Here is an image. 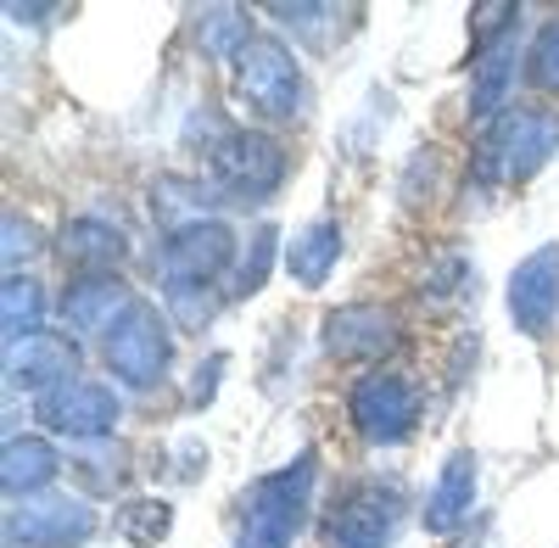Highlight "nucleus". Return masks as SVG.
<instances>
[{
  "label": "nucleus",
  "mask_w": 559,
  "mask_h": 548,
  "mask_svg": "<svg viewBox=\"0 0 559 548\" xmlns=\"http://www.w3.org/2000/svg\"><path fill=\"white\" fill-rule=\"evenodd\" d=\"M73 370H79V347H73V336H62V331H39V336L7 347V386H12V392L45 397L51 386L73 381Z\"/></svg>",
  "instance_id": "obj_13"
},
{
  "label": "nucleus",
  "mask_w": 559,
  "mask_h": 548,
  "mask_svg": "<svg viewBox=\"0 0 559 548\" xmlns=\"http://www.w3.org/2000/svg\"><path fill=\"white\" fill-rule=\"evenodd\" d=\"M57 7H7V17H17V23H45Z\"/></svg>",
  "instance_id": "obj_28"
},
{
  "label": "nucleus",
  "mask_w": 559,
  "mask_h": 548,
  "mask_svg": "<svg viewBox=\"0 0 559 548\" xmlns=\"http://www.w3.org/2000/svg\"><path fill=\"white\" fill-rule=\"evenodd\" d=\"M476 79H471V118H498L503 96H509V79H515V34L476 51Z\"/></svg>",
  "instance_id": "obj_20"
},
{
  "label": "nucleus",
  "mask_w": 559,
  "mask_h": 548,
  "mask_svg": "<svg viewBox=\"0 0 559 548\" xmlns=\"http://www.w3.org/2000/svg\"><path fill=\"white\" fill-rule=\"evenodd\" d=\"M96 510L79 504V498H45V504H17L7 510V548H84L96 537Z\"/></svg>",
  "instance_id": "obj_9"
},
{
  "label": "nucleus",
  "mask_w": 559,
  "mask_h": 548,
  "mask_svg": "<svg viewBox=\"0 0 559 548\" xmlns=\"http://www.w3.org/2000/svg\"><path fill=\"white\" fill-rule=\"evenodd\" d=\"M347 420H353V431H358L364 442L392 448V442H403V437L414 431L419 397H414V386H408L397 370H369V376H358L353 392H347Z\"/></svg>",
  "instance_id": "obj_8"
},
{
  "label": "nucleus",
  "mask_w": 559,
  "mask_h": 548,
  "mask_svg": "<svg viewBox=\"0 0 559 548\" xmlns=\"http://www.w3.org/2000/svg\"><path fill=\"white\" fill-rule=\"evenodd\" d=\"M397 521H403L397 481H353L324 521V548H392Z\"/></svg>",
  "instance_id": "obj_6"
},
{
  "label": "nucleus",
  "mask_w": 559,
  "mask_h": 548,
  "mask_svg": "<svg viewBox=\"0 0 559 548\" xmlns=\"http://www.w3.org/2000/svg\"><path fill=\"white\" fill-rule=\"evenodd\" d=\"M559 152V112L548 107H509L487 123L481 146L471 157L476 186H521Z\"/></svg>",
  "instance_id": "obj_1"
},
{
  "label": "nucleus",
  "mask_w": 559,
  "mask_h": 548,
  "mask_svg": "<svg viewBox=\"0 0 559 548\" xmlns=\"http://www.w3.org/2000/svg\"><path fill=\"white\" fill-rule=\"evenodd\" d=\"M476 504V453L471 448H453L448 465L437 476V487L426 492V510H419V521H426L431 537H448L464 526V515H471Z\"/></svg>",
  "instance_id": "obj_16"
},
{
  "label": "nucleus",
  "mask_w": 559,
  "mask_h": 548,
  "mask_svg": "<svg viewBox=\"0 0 559 548\" xmlns=\"http://www.w3.org/2000/svg\"><path fill=\"white\" fill-rule=\"evenodd\" d=\"M168 532H174L168 498H129V504H118V537H123V543H134V548H157Z\"/></svg>",
  "instance_id": "obj_21"
},
{
  "label": "nucleus",
  "mask_w": 559,
  "mask_h": 548,
  "mask_svg": "<svg viewBox=\"0 0 559 548\" xmlns=\"http://www.w3.org/2000/svg\"><path fill=\"white\" fill-rule=\"evenodd\" d=\"M57 252H62V263L79 269V274H118V263L129 258V241H123L118 224H107V218H96V213H79V218L62 224Z\"/></svg>",
  "instance_id": "obj_15"
},
{
  "label": "nucleus",
  "mask_w": 559,
  "mask_h": 548,
  "mask_svg": "<svg viewBox=\"0 0 559 548\" xmlns=\"http://www.w3.org/2000/svg\"><path fill=\"white\" fill-rule=\"evenodd\" d=\"M269 17H280L292 34H308L319 45H331V23L336 17H353V12H336V7H269Z\"/></svg>",
  "instance_id": "obj_25"
},
{
  "label": "nucleus",
  "mask_w": 559,
  "mask_h": 548,
  "mask_svg": "<svg viewBox=\"0 0 559 548\" xmlns=\"http://www.w3.org/2000/svg\"><path fill=\"white\" fill-rule=\"evenodd\" d=\"M213 174L236 202H263L286 186V146L263 129H224L213 141Z\"/></svg>",
  "instance_id": "obj_5"
},
{
  "label": "nucleus",
  "mask_w": 559,
  "mask_h": 548,
  "mask_svg": "<svg viewBox=\"0 0 559 548\" xmlns=\"http://www.w3.org/2000/svg\"><path fill=\"white\" fill-rule=\"evenodd\" d=\"M39 247H45V241H39L34 224H28V218H17V213H7V247H0V252H7V269L17 274V263H28Z\"/></svg>",
  "instance_id": "obj_27"
},
{
  "label": "nucleus",
  "mask_w": 559,
  "mask_h": 548,
  "mask_svg": "<svg viewBox=\"0 0 559 548\" xmlns=\"http://www.w3.org/2000/svg\"><path fill=\"white\" fill-rule=\"evenodd\" d=\"M336 258H342V224L336 218H313V224H302V230L292 236V247H286V274L297 286H324L331 281V269H336Z\"/></svg>",
  "instance_id": "obj_17"
},
{
  "label": "nucleus",
  "mask_w": 559,
  "mask_h": 548,
  "mask_svg": "<svg viewBox=\"0 0 559 548\" xmlns=\"http://www.w3.org/2000/svg\"><path fill=\"white\" fill-rule=\"evenodd\" d=\"M319 342L336 364H381L397 347V313L381 302H342L324 313Z\"/></svg>",
  "instance_id": "obj_10"
},
{
  "label": "nucleus",
  "mask_w": 559,
  "mask_h": 548,
  "mask_svg": "<svg viewBox=\"0 0 559 548\" xmlns=\"http://www.w3.org/2000/svg\"><path fill=\"white\" fill-rule=\"evenodd\" d=\"M62 470V453L45 437H7V453H0V487L12 498H28L39 487H51Z\"/></svg>",
  "instance_id": "obj_18"
},
{
  "label": "nucleus",
  "mask_w": 559,
  "mask_h": 548,
  "mask_svg": "<svg viewBox=\"0 0 559 548\" xmlns=\"http://www.w3.org/2000/svg\"><path fill=\"white\" fill-rule=\"evenodd\" d=\"M503 302H509L515 331H526V336H543L554 325L559 319V241H548V247H537L515 263Z\"/></svg>",
  "instance_id": "obj_12"
},
{
  "label": "nucleus",
  "mask_w": 559,
  "mask_h": 548,
  "mask_svg": "<svg viewBox=\"0 0 559 548\" xmlns=\"http://www.w3.org/2000/svg\"><path fill=\"white\" fill-rule=\"evenodd\" d=\"M236 90H241V102L269 123L297 118L302 112V68L292 57V45L274 39V34H252L247 51L236 57Z\"/></svg>",
  "instance_id": "obj_3"
},
{
  "label": "nucleus",
  "mask_w": 559,
  "mask_h": 548,
  "mask_svg": "<svg viewBox=\"0 0 559 548\" xmlns=\"http://www.w3.org/2000/svg\"><path fill=\"white\" fill-rule=\"evenodd\" d=\"M102 358H107V370H112L123 386H157V381L168 376V364H174V331H168V319H163L152 302L134 297L129 313L107 331Z\"/></svg>",
  "instance_id": "obj_4"
},
{
  "label": "nucleus",
  "mask_w": 559,
  "mask_h": 548,
  "mask_svg": "<svg viewBox=\"0 0 559 548\" xmlns=\"http://www.w3.org/2000/svg\"><path fill=\"white\" fill-rule=\"evenodd\" d=\"M236 258V236H229V224L218 218H202V224H185L163 241V286H213V274L229 269Z\"/></svg>",
  "instance_id": "obj_11"
},
{
  "label": "nucleus",
  "mask_w": 559,
  "mask_h": 548,
  "mask_svg": "<svg viewBox=\"0 0 559 548\" xmlns=\"http://www.w3.org/2000/svg\"><path fill=\"white\" fill-rule=\"evenodd\" d=\"M274 252H280V236H274V224H263V230H252V241H247V258H241V269H236V286H229V297H252V291H263L269 269H274Z\"/></svg>",
  "instance_id": "obj_23"
},
{
  "label": "nucleus",
  "mask_w": 559,
  "mask_h": 548,
  "mask_svg": "<svg viewBox=\"0 0 559 548\" xmlns=\"http://www.w3.org/2000/svg\"><path fill=\"white\" fill-rule=\"evenodd\" d=\"M526 79H532L537 90H554V96H559V17H554V23H543V34L532 39Z\"/></svg>",
  "instance_id": "obj_24"
},
{
  "label": "nucleus",
  "mask_w": 559,
  "mask_h": 548,
  "mask_svg": "<svg viewBox=\"0 0 559 548\" xmlns=\"http://www.w3.org/2000/svg\"><path fill=\"white\" fill-rule=\"evenodd\" d=\"M129 281L123 274H79V281L62 291V325L73 336H102L129 313Z\"/></svg>",
  "instance_id": "obj_14"
},
{
  "label": "nucleus",
  "mask_w": 559,
  "mask_h": 548,
  "mask_svg": "<svg viewBox=\"0 0 559 548\" xmlns=\"http://www.w3.org/2000/svg\"><path fill=\"white\" fill-rule=\"evenodd\" d=\"M247 12H236V7H213V12H202V45L213 57H229L236 62L241 51H247Z\"/></svg>",
  "instance_id": "obj_22"
},
{
  "label": "nucleus",
  "mask_w": 559,
  "mask_h": 548,
  "mask_svg": "<svg viewBox=\"0 0 559 548\" xmlns=\"http://www.w3.org/2000/svg\"><path fill=\"white\" fill-rule=\"evenodd\" d=\"M308 498H313V453H297L286 470L252 481L236 548H292V537L308 521Z\"/></svg>",
  "instance_id": "obj_2"
},
{
  "label": "nucleus",
  "mask_w": 559,
  "mask_h": 548,
  "mask_svg": "<svg viewBox=\"0 0 559 548\" xmlns=\"http://www.w3.org/2000/svg\"><path fill=\"white\" fill-rule=\"evenodd\" d=\"M34 420L51 431V437L96 442V437H107V431L123 420V403H118V392H112L107 381H84V376H73V381L51 386L45 397H34Z\"/></svg>",
  "instance_id": "obj_7"
},
{
  "label": "nucleus",
  "mask_w": 559,
  "mask_h": 548,
  "mask_svg": "<svg viewBox=\"0 0 559 548\" xmlns=\"http://www.w3.org/2000/svg\"><path fill=\"white\" fill-rule=\"evenodd\" d=\"M168 308H174V319H179L185 331H197V325H207V319H213L218 297L207 286H168Z\"/></svg>",
  "instance_id": "obj_26"
},
{
  "label": "nucleus",
  "mask_w": 559,
  "mask_h": 548,
  "mask_svg": "<svg viewBox=\"0 0 559 548\" xmlns=\"http://www.w3.org/2000/svg\"><path fill=\"white\" fill-rule=\"evenodd\" d=\"M0 331H7V347L45 331V286L34 274H7V286H0Z\"/></svg>",
  "instance_id": "obj_19"
}]
</instances>
